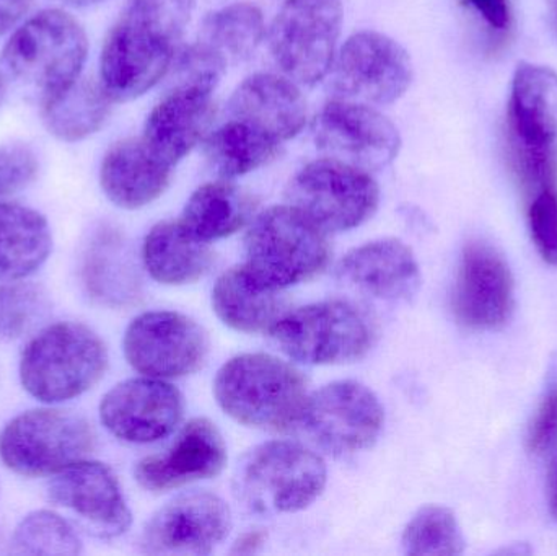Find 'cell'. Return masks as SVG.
<instances>
[{"label": "cell", "mask_w": 557, "mask_h": 556, "mask_svg": "<svg viewBox=\"0 0 557 556\" xmlns=\"http://www.w3.org/2000/svg\"><path fill=\"white\" fill-rule=\"evenodd\" d=\"M470 2L494 28L503 29L509 25L507 0H470Z\"/></svg>", "instance_id": "cell-39"}, {"label": "cell", "mask_w": 557, "mask_h": 556, "mask_svg": "<svg viewBox=\"0 0 557 556\" xmlns=\"http://www.w3.org/2000/svg\"><path fill=\"white\" fill-rule=\"evenodd\" d=\"M285 199L330 234L369 221L379 208L380 191L366 170L326 157L308 163L290 180Z\"/></svg>", "instance_id": "cell-8"}, {"label": "cell", "mask_w": 557, "mask_h": 556, "mask_svg": "<svg viewBox=\"0 0 557 556\" xmlns=\"http://www.w3.org/2000/svg\"><path fill=\"white\" fill-rule=\"evenodd\" d=\"M61 2H64L65 5L78 7V9H82V7L95 5V3L103 2V0H61Z\"/></svg>", "instance_id": "cell-43"}, {"label": "cell", "mask_w": 557, "mask_h": 556, "mask_svg": "<svg viewBox=\"0 0 557 556\" xmlns=\"http://www.w3.org/2000/svg\"><path fill=\"white\" fill-rule=\"evenodd\" d=\"M465 542L454 512L441 506L422 508L403 534L405 554L454 556L463 552Z\"/></svg>", "instance_id": "cell-32"}, {"label": "cell", "mask_w": 557, "mask_h": 556, "mask_svg": "<svg viewBox=\"0 0 557 556\" xmlns=\"http://www.w3.org/2000/svg\"><path fill=\"white\" fill-rule=\"evenodd\" d=\"M314 144L330 159L373 172L392 163L401 147L395 124L375 108L333 98L313 121Z\"/></svg>", "instance_id": "cell-13"}, {"label": "cell", "mask_w": 557, "mask_h": 556, "mask_svg": "<svg viewBox=\"0 0 557 556\" xmlns=\"http://www.w3.org/2000/svg\"><path fill=\"white\" fill-rule=\"evenodd\" d=\"M231 529L232 512L224 499L209 492L183 493L147 522L140 544L149 555L205 556Z\"/></svg>", "instance_id": "cell-15"}, {"label": "cell", "mask_w": 557, "mask_h": 556, "mask_svg": "<svg viewBox=\"0 0 557 556\" xmlns=\"http://www.w3.org/2000/svg\"><path fill=\"white\" fill-rule=\"evenodd\" d=\"M331 67L334 98L357 103H393L411 85L408 52L382 33L359 32L350 36Z\"/></svg>", "instance_id": "cell-12"}, {"label": "cell", "mask_w": 557, "mask_h": 556, "mask_svg": "<svg viewBox=\"0 0 557 556\" xmlns=\"http://www.w3.org/2000/svg\"><path fill=\"white\" fill-rule=\"evenodd\" d=\"M341 23L339 0H285L270 32L277 67L295 84L313 87L333 65Z\"/></svg>", "instance_id": "cell-10"}, {"label": "cell", "mask_w": 557, "mask_h": 556, "mask_svg": "<svg viewBox=\"0 0 557 556\" xmlns=\"http://www.w3.org/2000/svg\"><path fill=\"white\" fill-rule=\"evenodd\" d=\"M326 477L323 459L307 447L271 441L245 454L235 472L234 492L255 515H290L321 495Z\"/></svg>", "instance_id": "cell-4"}, {"label": "cell", "mask_w": 557, "mask_h": 556, "mask_svg": "<svg viewBox=\"0 0 557 556\" xmlns=\"http://www.w3.org/2000/svg\"><path fill=\"white\" fill-rule=\"evenodd\" d=\"M222 410L245 427L287 431L307 404L304 375L276 356L255 353L231 359L214 382Z\"/></svg>", "instance_id": "cell-2"}, {"label": "cell", "mask_w": 557, "mask_h": 556, "mask_svg": "<svg viewBox=\"0 0 557 556\" xmlns=\"http://www.w3.org/2000/svg\"><path fill=\"white\" fill-rule=\"evenodd\" d=\"M227 464V446L212 421H189L165 453L146 457L134 470L147 492L163 493L199 480L214 479Z\"/></svg>", "instance_id": "cell-19"}, {"label": "cell", "mask_w": 557, "mask_h": 556, "mask_svg": "<svg viewBox=\"0 0 557 556\" xmlns=\"http://www.w3.org/2000/svg\"><path fill=\"white\" fill-rule=\"evenodd\" d=\"M212 307L225 325L244 333H271L288 312L281 291L260 286L245 267L231 268L219 277L212 289Z\"/></svg>", "instance_id": "cell-25"}, {"label": "cell", "mask_w": 557, "mask_h": 556, "mask_svg": "<svg viewBox=\"0 0 557 556\" xmlns=\"http://www.w3.org/2000/svg\"><path fill=\"white\" fill-rule=\"evenodd\" d=\"M178 388L163 379H129L111 388L100 405L103 427L117 440L149 444L163 440L183 417Z\"/></svg>", "instance_id": "cell-16"}, {"label": "cell", "mask_w": 557, "mask_h": 556, "mask_svg": "<svg viewBox=\"0 0 557 556\" xmlns=\"http://www.w3.org/2000/svg\"><path fill=\"white\" fill-rule=\"evenodd\" d=\"M245 255V270L260 286L282 291L320 273L330 260V244L326 232L298 209L274 206L251 222Z\"/></svg>", "instance_id": "cell-5"}, {"label": "cell", "mask_w": 557, "mask_h": 556, "mask_svg": "<svg viewBox=\"0 0 557 556\" xmlns=\"http://www.w3.org/2000/svg\"><path fill=\"white\" fill-rule=\"evenodd\" d=\"M143 255L150 276L169 286L195 283L214 263L209 242L191 234L182 221L157 224L144 242Z\"/></svg>", "instance_id": "cell-26"}, {"label": "cell", "mask_w": 557, "mask_h": 556, "mask_svg": "<svg viewBox=\"0 0 557 556\" xmlns=\"http://www.w3.org/2000/svg\"><path fill=\"white\" fill-rule=\"evenodd\" d=\"M87 54V35L74 16L64 10H42L3 46L0 74L7 85L42 107L81 77Z\"/></svg>", "instance_id": "cell-1"}, {"label": "cell", "mask_w": 557, "mask_h": 556, "mask_svg": "<svg viewBox=\"0 0 557 556\" xmlns=\"http://www.w3.org/2000/svg\"><path fill=\"white\" fill-rule=\"evenodd\" d=\"M7 84L3 81L2 74H0V104H2L3 97H5Z\"/></svg>", "instance_id": "cell-44"}, {"label": "cell", "mask_w": 557, "mask_h": 556, "mask_svg": "<svg viewBox=\"0 0 557 556\" xmlns=\"http://www.w3.org/2000/svg\"><path fill=\"white\" fill-rule=\"evenodd\" d=\"M111 103L101 82L78 77L67 90L42 104V121L59 140L78 143L101 129L110 116Z\"/></svg>", "instance_id": "cell-29"}, {"label": "cell", "mask_w": 557, "mask_h": 556, "mask_svg": "<svg viewBox=\"0 0 557 556\" xmlns=\"http://www.w3.org/2000/svg\"><path fill=\"white\" fill-rule=\"evenodd\" d=\"M529 222L540 254L557 267V188L543 189L532 196Z\"/></svg>", "instance_id": "cell-36"}, {"label": "cell", "mask_w": 557, "mask_h": 556, "mask_svg": "<svg viewBox=\"0 0 557 556\" xmlns=\"http://www.w3.org/2000/svg\"><path fill=\"white\" fill-rule=\"evenodd\" d=\"M510 139L527 149L557 146V74L535 64H520L510 98Z\"/></svg>", "instance_id": "cell-24"}, {"label": "cell", "mask_w": 557, "mask_h": 556, "mask_svg": "<svg viewBox=\"0 0 557 556\" xmlns=\"http://www.w3.org/2000/svg\"><path fill=\"white\" fill-rule=\"evenodd\" d=\"M264 38L263 13L251 3H234L209 13L198 41L231 62H240L257 51Z\"/></svg>", "instance_id": "cell-31"}, {"label": "cell", "mask_w": 557, "mask_h": 556, "mask_svg": "<svg viewBox=\"0 0 557 556\" xmlns=\"http://www.w3.org/2000/svg\"><path fill=\"white\" fill-rule=\"evenodd\" d=\"M385 423L376 395L352 381L334 382L307 398L300 424L311 443L333 456L369 449Z\"/></svg>", "instance_id": "cell-11"}, {"label": "cell", "mask_w": 557, "mask_h": 556, "mask_svg": "<svg viewBox=\"0 0 557 556\" xmlns=\"http://www.w3.org/2000/svg\"><path fill=\"white\" fill-rule=\"evenodd\" d=\"M13 554L18 555H78L82 542L74 528L55 512H29L12 538Z\"/></svg>", "instance_id": "cell-33"}, {"label": "cell", "mask_w": 557, "mask_h": 556, "mask_svg": "<svg viewBox=\"0 0 557 556\" xmlns=\"http://www.w3.org/2000/svg\"><path fill=\"white\" fill-rule=\"evenodd\" d=\"M107 366V346L94 330L82 323H54L26 346L20 381L36 400L61 404L90 391Z\"/></svg>", "instance_id": "cell-3"}, {"label": "cell", "mask_w": 557, "mask_h": 556, "mask_svg": "<svg viewBox=\"0 0 557 556\" xmlns=\"http://www.w3.org/2000/svg\"><path fill=\"white\" fill-rule=\"evenodd\" d=\"M214 88L173 82L147 118L143 143L160 160L175 166L211 127L215 116Z\"/></svg>", "instance_id": "cell-20"}, {"label": "cell", "mask_w": 557, "mask_h": 556, "mask_svg": "<svg viewBox=\"0 0 557 556\" xmlns=\"http://www.w3.org/2000/svg\"><path fill=\"white\" fill-rule=\"evenodd\" d=\"M38 173L35 152L26 146L0 147V198L28 186Z\"/></svg>", "instance_id": "cell-37"}, {"label": "cell", "mask_w": 557, "mask_h": 556, "mask_svg": "<svg viewBox=\"0 0 557 556\" xmlns=\"http://www.w3.org/2000/svg\"><path fill=\"white\" fill-rule=\"evenodd\" d=\"M95 434L71 411L29 410L13 418L0 434V457L23 477H48L87 459Z\"/></svg>", "instance_id": "cell-9"}, {"label": "cell", "mask_w": 557, "mask_h": 556, "mask_svg": "<svg viewBox=\"0 0 557 556\" xmlns=\"http://www.w3.org/2000/svg\"><path fill=\"white\" fill-rule=\"evenodd\" d=\"M460 323L473 330L506 325L513 310V280L506 260L483 242L465 248L454 291Z\"/></svg>", "instance_id": "cell-18"}, {"label": "cell", "mask_w": 557, "mask_h": 556, "mask_svg": "<svg viewBox=\"0 0 557 556\" xmlns=\"http://www.w3.org/2000/svg\"><path fill=\"white\" fill-rule=\"evenodd\" d=\"M33 0H0V38L23 18Z\"/></svg>", "instance_id": "cell-40"}, {"label": "cell", "mask_w": 557, "mask_h": 556, "mask_svg": "<svg viewBox=\"0 0 557 556\" xmlns=\"http://www.w3.org/2000/svg\"><path fill=\"white\" fill-rule=\"evenodd\" d=\"M549 508L557 519V457L553 464L552 475H549Z\"/></svg>", "instance_id": "cell-42"}, {"label": "cell", "mask_w": 557, "mask_h": 556, "mask_svg": "<svg viewBox=\"0 0 557 556\" xmlns=\"http://www.w3.org/2000/svg\"><path fill=\"white\" fill-rule=\"evenodd\" d=\"M337 274L359 293L388 302L409 299L421 283L411 248L396 238L354 248L341 261Z\"/></svg>", "instance_id": "cell-21"}, {"label": "cell", "mask_w": 557, "mask_h": 556, "mask_svg": "<svg viewBox=\"0 0 557 556\" xmlns=\"http://www.w3.org/2000/svg\"><path fill=\"white\" fill-rule=\"evenodd\" d=\"M173 166L147 149L140 137L114 144L100 169L104 195L123 209H139L165 193L172 182Z\"/></svg>", "instance_id": "cell-23"}, {"label": "cell", "mask_w": 557, "mask_h": 556, "mask_svg": "<svg viewBox=\"0 0 557 556\" xmlns=\"http://www.w3.org/2000/svg\"><path fill=\"white\" fill-rule=\"evenodd\" d=\"M228 116L284 143L304 129L307 101L292 78L263 72L251 75L235 90L228 101Z\"/></svg>", "instance_id": "cell-22"}, {"label": "cell", "mask_w": 557, "mask_h": 556, "mask_svg": "<svg viewBox=\"0 0 557 556\" xmlns=\"http://www.w3.org/2000/svg\"><path fill=\"white\" fill-rule=\"evenodd\" d=\"M88 291L104 302H120L131 297V268L116 242L98 238L88 248L84 264Z\"/></svg>", "instance_id": "cell-34"}, {"label": "cell", "mask_w": 557, "mask_h": 556, "mask_svg": "<svg viewBox=\"0 0 557 556\" xmlns=\"http://www.w3.org/2000/svg\"><path fill=\"white\" fill-rule=\"evenodd\" d=\"M264 542H267V534L263 531H251L248 534L242 535L238 539L237 544H235L234 551L232 554L237 555H251L257 554L261 547H263Z\"/></svg>", "instance_id": "cell-41"}, {"label": "cell", "mask_w": 557, "mask_h": 556, "mask_svg": "<svg viewBox=\"0 0 557 556\" xmlns=\"http://www.w3.org/2000/svg\"><path fill=\"white\" fill-rule=\"evenodd\" d=\"M530 453L536 456L549 453L557 447V385L549 388L545 400L540 405L532 424H530L529 437Z\"/></svg>", "instance_id": "cell-38"}, {"label": "cell", "mask_w": 557, "mask_h": 556, "mask_svg": "<svg viewBox=\"0 0 557 556\" xmlns=\"http://www.w3.org/2000/svg\"><path fill=\"white\" fill-rule=\"evenodd\" d=\"M255 208V199L238 186L227 182L208 183L193 193L180 221L201 240H218L240 231L250 221Z\"/></svg>", "instance_id": "cell-28"}, {"label": "cell", "mask_w": 557, "mask_h": 556, "mask_svg": "<svg viewBox=\"0 0 557 556\" xmlns=\"http://www.w3.org/2000/svg\"><path fill=\"white\" fill-rule=\"evenodd\" d=\"M124 355L140 374L178 379L199 371L209 355V338L201 325L176 312H147L127 326Z\"/></svg>", "instance_id": "cell-14"}, {"label": "cell", "mask_w": 557, "mask_h": 556, "mask_svg": "<svg viewBox=\"0 0 557 556\" xmlns=\"http://www.w3.org/2000/svg\"><path fill=\"white\" fill-rule=\"evenodd\" d=\"M556 2H557V0H556ZM556 15H557V3H556Z\"/></svg>", "instance_id": "cell-45"}, {"label": "cell", "mask_w": 557, "mask_h": 556, "mask_svg": "<svg viewBox=\"0 0 557 556\" xmlns=\"http://www.w3.org/2000/svg\"><path fill=\"white\" fill-rule=\"evenodd\" d=\"M182 36L152 13L124 7L101 49L100 82L111 100H134L156 87Z\"/></svg>", "instance_id": "cell-6"}, {"label": "cell", "mask_w": 557, "mask_h": 556, "mask_svg": "<svg viewBox=\"0 0 557 556\" xmlns=\"http://www.w3.org/2000/svg\"><path fill=\"white\" fill-rule=\"evenodd\" d=\"M48 221L35 209L0 202V281L29 276L51 254Z\"/></svg>", "instance_id": "cell-27"}, {"label": "cell", "mask_w": 557, "mask_h": 556, "mask_svg": "<svg viewBox=\"0 0 557 556\" xmlns=\"http://www.w3.org/2000/svg\"><path fill=\"white\" fill-rule=\"evenodd\" d=\"M273 137L240 120H231L206 139V159L221 178L247 175L273 162L278 156Z\"/></svg>", "instance_id": "cell-30"}, {"label": "cell", "mask_w": 557, "mask_h": 556, "mask_svg": "<svg viewBox=\"0 0 557 556\" xmlns=\"http://www.w3.org/2000/svg\"><path fill=\"white\" fill-rule=\"evenodd\" d=\"M51 304L41 286L32 283H9L0 286V342L22 338L35 329Z\"/></svg>", "instance_id": "cell-35"}, {"label": "cell", "mask_w": 557, "mask_h": 556, "mask_svg": "<svg viewBox=\"0 0 557 556\" xmlns=\"http://www.w3.org/2000/svg\"><path fill=\"white\" fill-rule=\"evenodd\" d=\"M48 496L94 538H120L133 522L120 482L104 464L85 459L55 473Z\"/></svg>", "instance_id": "cell-17"}, {"label": "cell", "mask_w": 557, "mask_h": 556, "mask_svg": "<svg viewBox=\"0 0 557 556\" xmlns=\"http://www.w3.org/2000/svg\"><path fill=\"white\" fill-rule=\"evenodd\" d=\"M271 335L282 353L308 366L346 365L372 349V322L359 307L327 300L287 312Z\"/></svg>", "instance_id": "cell-7"}]
</instances>
